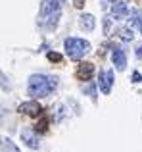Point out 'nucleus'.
<instances>
[{
	"label": "nucleus",
	"mask_w": 142,
	"mask_h": 152,
	"mask_svg": "<svg viewBox=\"0 0 142 152\" xmlns=\"http://www.w3.org/2000/svg\"><path fill=\"white\" fill-rule=\"evenodd\" d=\"M58 87V77H54V75H31L29 79V87H27V91H29L31 96H48V94H52L54 91H56Z\"/></svg>",
	"instance_id": "obj_1"
},
{
	"label": "nucleus",
	"mask_w": 142,
	"mask_h": 152,
	"mask_svg": "<svg viewBox=\"0 0 142 152\" xmlns=\"http://www.w3.org/2000/svg\"><path fill=\"white\" fill-rule=\"evenodd\" d=\"M62 4L60 0H42L41 4V18L44 19L46 29H54L60 21L62 15Z\"/></svg>",
	"instance_id": "obj_2"
},
{
	"label": "nucleus",
	"mask_w": 142,
	"mask_h": 152,
	"mask_svg": "<svg viewBox=\"0 0 142 152\" xmlns=\"http://www.w3.org/2000/svg\"><path fill=\"white\" fill-rule=\"evenodd\" d=\"M65 52L71 60H81L90 52V42L85 39H77V37H69L65 39Z\"/></svg>",
	"instance_id": "obj_3"
},
{
	"label": "nucleus",
	"mask_w": 142,
	"mask_h": 152,
	"mask_svg": "<svg viewBox=\"0 0 142 152\" xmlns=\"http://www.w3.org/2000/svg\"><path fill=\"white\" fill-rule=\"evenodd\" d=\"M100 91L104 94H109V91H112V87H113V71L112 69H104V71H100Z\"/></svg>",
	"instance_id": "obj_4"
},
{
	"label": "nucleus",
	"mask_w": 142,
	"mask_h": 152,
	"mask_svg": "<svg viewBox=\"0 0 142 152\" xmlns=\"http://www.w3.org/2000/svg\"><path fill=\"white\" fill-rule=\"evenodd\" d=\"M17 112L19 114H25V115H41V112H42V108H41V104L38 102H23V104H19L17 106Z\"/></svg>",
	"instance_id": "obj_5"
},
{
	"label": "nucleus",
	"mask_w": 142,
	"mask_h": 152,
	"mask_svg": "<svg viewBox=\"0 0 142 152\" xmlns=\"http://www.w3.org/2000/svg\"><path fill=\"white\" fill-rule=\"evenodd\" d=\"M112 62H113V66H115L117 69L123 71L125 67H127V56H125V52L121 48H115L113 54H112Z\"/></svg>",
	"instance_id": "obj_6"
},
{
	"label": "nucleus",
	"mask_w": 142,
	"mask_h": 152,
	"mask_svg": "<svg viewBox=\"0 0 142 152\" xmlns=\"http://www.w3.org/2000/svg\"><path fill=\"white\" fill-rule=\"evenodd\" d=\"M92 73H94V66L92 64H81L79 69H77V77L81 79V81H88V79L92 77Z\"/></svg>",
	"instance_id": "obj_7"
},
{
	"label": "nucleus",
	"mask_w": 142,
	"mask_h": 152,
	"mask_svg": "<svg viewBox=\"0 0 142 152\" xmlns=\"http://www.w3.org/2000/svg\"><path fill=\"white\" fill-rule=\"evenodd\" d=\"M21 139L25 141V145L29 146V148H38V141H37V137H35V133L31 129H23L21 131Z\"/></svg>",
	"instance_id": "obj_8"
},
{
	"label": "nucleus",
	"mask_w": 142,
	"mask_h": 152,
	"mask_svg": "<svg viewBox=\"0 0 142 152\" xmlns=\"http://www.w3.org/2000/svg\"><path fill=\"white\" fill-rule=\"evenodd\" d=\"M125 14H127V4L121 2V0H115V2H113V6H112V15L115 19H121Z\"/></svg>",
	"instance_id": "obj_9"
},
{
	"label": "nucleus",
	"mask_w": 142,
	"mask_h": 152,
	"mask_svg": "<svg viewBox=\"0 0 142 152\" xmlns=\"http://www.w3.org/2000/svg\"><path fill=\"white\" fill-rule=\"evenodd\" d=\"M79 23H81V27H83L85 31H92L94 27H96V18H94L92 14H83V15H81V21H79Z\"/></svg>",
	"instance_id": "obj_10"
},
{
	"label": "nucleus",
	"mask_w": 142,
	"mask_h": 152,
	"mask_svg": "<svg viewBox=\"0 0 142 152\" xmlns=\"http://www.w3.org/2000/svg\"><path fill=\"white\" fill-rule=\"evenodd\" d=\"M119 37L123 39V41H133V37H135V35H133L131 29H121L119 31Z\"/></svg>",
	"instance_id": "obj_11"
},
{
	"label": "nucleus",
	"mask_w": 142,
	"mask_h": 152,
	"mask_svg": "<svg viewBox=\"0 0 142 152\" xmlns=\"http://www.w3.org/2000/svg\"><path fill=\"white\" fill-rule=\"evenodd\" d=\"M48 60H50V62H60L62 54H58V52H48Z\"/></svg>",
	"instance_id": "obj_12"
},
{
	"label": "nucleus",
	"mask_w": 142,
	"mask_h": 152,
	"mask_svg": "<svg viewBox=\"0 0 142 152\" xmlns=\"http://www.w3.org/2000/svg\"><path fill=\"white\" fill-rule=\"evenodd\" d=\"M37 131L38 133H46V119L42 118L41 121H38V125H37Z\"/></svg>",
	"instance_id": "obj_13"
},
{
	"label": "nucleus",
	"mask_w": 142,
	"mask_h": 152,
	"mask_svg": "<svg viewBox=\"0 0 142 152\" xmlns=\"http://www.w3.org/2000/svg\"><path fill=\"white\" fill-rule=\"evenodd\" d=\"M109 27H112V19H109V18H106V19H104V31H106V33L109 31Z\"/></svg>",
	"instance_id": "obj_14"
},
{
	"label": "nucleus",
	"mask_w": 142,
	"mask_h": 152,
	"mask_svg": "<svg viewBox=\"0 0 142 152\" xmlns=\"http://www.w3.org/2000/svg\"><path fill=\"white\" fill-rule=\"evenodd\" d=\"M133 81H135V83H140L142 81V75L138 73V71H135V73H133Z\"/></svg>",
	"instance_id": "obj_15"
},
{
	"label": "nucleus",
	"mask_w": 142,
	"mask_h": 152,
	"mask_svg": "<svg viewBox=\"0 0 142 152\" xmlns=\"http://www.w3.org/2000/svg\"><path fill=\"white\" fill-rule=\"evenodd\" d=\"M135 54H136V58H142V46H138V48H136Z\"/></svg>",
	"instance_id": "obj_16"
},
{
	"label": "nucleus",
	"mask_w": 142,
	"mask_h": 152,
	"mask_svg": "<svg viewBox=\"0 0 142 152\" xmlns=\"http://www.w3.org/2000/svg\"><path fill=\"white\" fill-rule=\"evenodd\" d=\"M138 29H140V33H142V19H138Z\"/></svg>",
	"instance_id": "obj_17"
},
{
	"label": "nucleus",
	"mask_w": 142,
	"mask_h": 152,
	"mask_svg": "<svg viewBox=\"0 0 142 152\" xmlns=\"http://www.w3.org/2000/svg\"><path fill=\"white\" fill-rule=\"evenodd\" d=\"M60 2H64V0H60Z\"/></svg>",
	"instance_id": "obj_18"
}]
</instances>
